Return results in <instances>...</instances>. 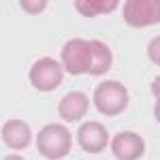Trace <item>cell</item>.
I'll return each mask as SVG.
<instances>
[{
	"label": "cell",
	"mask_w": 160,
	"mask_h": 160,
	"mask_svg": "<svg viewBox=\"0 0 160 160\" xmlns=\"http://www.w3.org/2000/svg\"><path fill=\"white\" fill-rule=\"evenodd\" d=\"M71 148H73V137L64 124H47L38 130L37 149L43 158L60 160L64 156H68Z\"/></svg>",
	"instance_id": "1"
},
{
	"label": "cell",
	"mask_w": 160,
	"mask_h": 160,
	"mask_svg": "<svg viewBox=\"0 0 160 160\" xmlns=\"http://www.w3.org/2000/svg\"><path fill=\"white\" fill-rule=\"evenodd\" d=\"M94 105L102 115H120L128 107V90L120 81H102L94 90Z\"/></svg>",
	"instance_id": "2"
},
{
	"label": "cell",
	"mask_w": 160,
	"mask_h": 160,
	"mask_svg": "<svg viewBox=\"0 0 160 160\" xmlns=\"http://www.w3.org/2000/svg\"><path fill=\"white\" fill-rule=\"evenodd\" d=\"M30 83L38 92H53L64 79V68L53 58H41L30 68Z\"/></svg>",
	"instance_id": "3"
},
{
	"label": "cell",
	"mask_w": 160,
	"mask_h": 160,
	"mask_svg": "<svg viewBox=\"0 0 160 160\" xmlns=\"http://www.w3.org/2000/svg\"><path fill=\"white\" fill-rule=\"evenodd\" d=\"M62 68L68 75H81L90 71V62H92V53H90V43L83 38H71L62 45Z\"/></svg>",
	"instance_id": "4"
},
{
	"label": "cell",
	"mask_w": 160,
	"mask_h": 160,
	"mask_svg": "<svg viewBox=\"0 0 160 160\" xmlns=\"http://www.w3.org/2000/svg\"><path fill=\"white\" fill-rule=\"evenodd\" d=\"M124 22L132 28L160 24V0H128L122 9Z\"/></svg>",
	"instance_id": "5"
},
{
	"label": "cell",
	"mask_w": 160,
	"mask_h": 160,
	"mask_svg": "<svg viewBox=\"0 0 160 160\" xmlns=\"http://www.w3.org/2000/svg\"><path fill=\"white\" fill-rule=\"evenodd\" d=\"M79 148L88 154H100L109 143V130L100 122H86L77 130Z\"/></svg>",
	"instance_id": "6"
},
{
	"label": "cell",
	"mask_w": 160,
	"mask_h": 160,
	"mask_svg": "<svg viewBox=\"0 0 160 160\" xmlns=\"http://www.w3.org/2000/svg\"><path fill=\"white\" fill-rule=\"evenodd\" d=\"M111 152L118 160H139L145 152V141L137 132L124 130L111 139Z\"/></svg>",
	"instance_id": "7"
},
{
	"label": "cell",
	"mask_w": 160,
	"mask_h": 160,
	"mask_svg": "<svg viewBox=\"0 0 160 160\" xmlns=\"http://www.w3.org/2000/svg\"><path fill=\"white\" fill-rule=\"evenodd\" d=\"M90 109V100L83 92L75 90V92H68L66 96H62V100L58 102V113L64 122H79L83 120V115Z\"/></svg>",
	"instance_id": "8"
},
{
	"label": "cell",
	"mask_w": 160,
	"mask_h": 160,
	"mask_svg": "<svg viewBox=\"0 0 160 160\" xmlns=\"http://www.w3.org/2000/svg\"><path fill=\"white\" fill-rule=\"evenodd\" d=\"M2 141L11 149H26L32 141V130L24 120H9L2 126Z\"/></svg>",
	"instance_id": "9"
},
{
	"label": "cell",
	"mask_w": 160,
	"mask_h": 160,
	"mask_svg": "<svg viewBox=\"0 0 160 160\" xmlns=\"http://www.w3.org/2000/svg\"><path fill=\"white\" fill-rule=\"evenodd\" d=\"M90 43V53H92V62H90V75H105L109 73L111 64H113V53H111L109 45L102 41H88Z\"/></svg>",
	"instance_id": "10"
},
{
	"label": "cell",
	"mask_w": 160,
	"mask_h": 160,
	"mask_svg": "<svg viewBox=\"0 0 160 160\" xmlns=\"http://www.w3.org/2000/svg\"><path fill=\"white\" fill-rule=\"evenodd\" d=\"M75 9L83 17L107 15L118 9V0H75Z\"/></svg>",
	"instance_id": "11"
},
{
	"label": "cell",
	"mask_w": 160,
	"mask_h": 160,
	"mask_svg": "<svg viewBox=\"0 0 160 160\" xmlns=\"http://www.w3.org/2000/svg\"><path fill=\"white\" fill-rule=\"evenodd\" d=\"M19 4L26 13H41L47 9V0H22Z\"/></svg>",
	"instance_id": "12"
},
{
	"label": "cell",
	"mask_w": 160,
	"mask_h": 160,
	"mask_svg": "<svg viewBox=\"0 0 160 160\" xmlns=\"http://www.w3.org/2000/svg\"><path fill=\"white\" fill-rule=\"evenodd\" d=\"M148 56H149V60L154 62L156 66H160V34L149 41V45H148Z\"/></svg>",
	"instance_id": "13"
},
{
	"label": "cell",
	"mask_w": 160,
	"mask_h": 160,
	"mask_svg": "<svg viewBox=\"0 0 160 160\" xmlns=\"http://www.w3.org/2000/svg\"><path fill=\"white\" fill-rule=\"evenodd\" d=\"M152 94H154L156 98H160V75L154 79V83H152Z\"/></svg>",
	"instance_id": "14"
},
{
	"label": "cell",
	"mask_w": 160,
	"mask_h": 160,
	"mask_svg": "<svg viewBox=\"0 0 160 160\" xmlns=\"http://www.w3.org/2000/svg\"><path fill=\"white\" fill-rule=\"evenodd\" d=\"M154 115H156V120L160 122V98L156 100V105H154Z\"/></svg>",
	"instance_id": "15"
},
{
	"label": "cell",
	"mask_w": 160,
	"mask_h": 160,
	"mask_svg": "<svg viewBox=\"0 0 160 160\" xmlns=\"http://www.w3.org/2000/svg\"><path fill=\"white\" fill-rule=\"evenodd\" d=\"M2 160H24V158H22V156H4Z\"/></svg>",
	"instance_id": "16"
}]
</instances>
